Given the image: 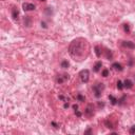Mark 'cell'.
<instances>
[{
	"mask_svg": "<svg viewBox=\"0 0 135 135\" xmlns=\"http://www.w3.org/2000/svg\"><path fill=\"white\" fill-rule=\"evenodd\" d=\"M75 114H76V115H77V116H78V117H80V116H81V113H80V112H79V111H78V110H76V111H75Z\"/></svg>",
	"mask_w": 135,
	"mask_h": 135,
	"instance_id": "obj_22",
	"label": "cell"
},
{
	"mask_svg": "<svg viewBox=\"0 0 135 135\" xmlns=\"http://www.w3.org/2000/svg\"><path fill=\"white\" fill-rule=\"evenodd\" d=\"M105 90V84L104 83H96L93 86V92L96 98H99L101 96V92Z\"/></svg>",
	"mask_w": 135,
	"mask_h": 135,
	"instance_id": "obj_2",
	"label": "cell"
},
{
	"mask_svg": "<svg viewBox=\"0 0 135 135\" xmlns=\"http://www.w3.org/2000/svg\"><path fill=\"white\" fill-rule=\"evenodd\" d=\"M108 75H109V71H108V70H104V71H102V76H104V77H107Z\"/></svg>",
	"mask_w": 135,
	"mask_h": 135,
	"instance_id": "obj_21",
	"label": "cell"
},
{
	"mask_svg": "<svg viewBox=\"0 0 135 135\" xmlns=\"http://www.w3.org/2000/svg\"><path fill=\"white\" fill-rule=\"evenodd\" d=\"M106 56H107V59H112V53H111L109 50H107V55H106Z\"/></svg>",
	"mask_w": 135,
	"mask_h": 135,
	"instance_id": "obj_18",
	"label": "cell"
},
{
	"mask_svg": "<svg viewBox=\"0 0 135 135\" xmlns=\"http://www.w3.org/2000/svg\"><path fill=\"white\" fill-rule=\"evenodd\" d=\"M89 76H90V72H89V70H87V69L81 70L80 72H79V77H80L82 82H88L89 81Z\"/></svg>",
	"mask_w": 135,
	"mask_h": 135,
	"instance_id": "obj_3",
	"label": "cell"
},
{
	"mask_svg": "<svg viewBox=\"0 0 135 135\" xmlns=\"http://www.w3.org/2000/svg\"><path fill=\"white\" fill-rule=\"evenodd\" d=\"M112 68L114 69L115 71H123V67H121V65L120 63H118V62H115V63H113L112 65Z\"/></svg>",
	"mask_w": 135,
	"mask_h": 135,
	"instance_id": "obj_10",
	"label": "cell"
},
{
	"mask_svg": "<svg viewBox=\"0 0 135 135\" xmlns=\"http://www.w3.org/2000/svg\"><path fill=\"white\" fill-rule=\"evenodd\" d=\"M123 46L128 49H135V43L132 41H123Z\"/></svg>",
	"mask_w": 135,
	"mask_h": 135,
	"instance_id": "obj_6",
	"label": "cell"
},
{
	"mask_svg": "<svg viewBox=\"0 0 135 135\" xmlns=\"http://www.w3.org/2000/svg\"><path fill=\"white\" fill-rule=\"evenodd\" d=\"M93 114H94L93 105H89L86 109V115L88 116V117H91V116H93Z\"/></svg>",
	"mask_w": 135,
	"mask_h": 135,
	"instance_id": "obj_4",
	"label": "cell"
},
{
	"mask_svg": "<svg viewBox=\"0 0 135 135\" xmlns=\"http://www.w3.org/2000/svg\"><path fill=\"white\" fill-rule=\"evenodd\" d=\"M109 99H110V101H111V104H112V105H116V104H117V99H116L113 95H109Z\"/></svg>",
	"mask_w": 135,
	"mask_h": 135,
	"instance_id": "obj_12",
	"label": "cell"
},
{
	"mask_svg": "<svg viewBox=\"0 0 135 135\" xmlns=\"http://www.w3.org/2000/svg\"><path fill=\"white\" fill-rule=\"evenodd\" d=\"M69 65H70V63H69L67 60H63V61L61 62V68L62 69H68Z\"/></svg>",
	"mask_w": 135,
	"mask_h": 135,
	"instance_id": "obj_13",
	"label": "cell"
},
{
	"mask_svg": "<svg viewBox=\"0 0 135 135\" xmlns=\"http://www.w3.org/2000/svg\"><path fill=\"white\" fill-rule=\"evenodd\" d=\"M133 87V82L130 80V79H126L125 82H123V88H127V89H131Z\"/></svg>",
	"mask_w": 135,
	"mask_h": 135,
	"instance_id": "obj_8",
	"label": "cell"
},
{
	"mask_svg": "<svg viewBox=\"0 0 135 135\" xmlns=\"http://www.w3.org/2000/svg\"><path fill=\"white\" fill-rule=\"evenodd\" d=\"M90 133H92V130H91V129H88V130L84 132V134H90Z\"/></svg>",
	"mask_w": 135,
	"mask_h": 135,
	"instance_id": "obj_24",
	"label": "cell"
},
{
	"mask_svg": "<svg viewBox=\"0 0 135 135\" xmlns=\"http://www.w3.org/2000/svg\"><path fill=\"white\" fill-rule=\"evenodd\" d=\"M41 1H46V0H41Z\"/></svg>",
	"mask_w": 135,
	"mask_h": 135,
	"instance_id": "obj_28",
	"label": "cell"
},
{
	"mask_svg": "<svg viewBox=\"0 0 135 135\" xmlns=\"http://www.w3.org/2000/svg\"><path fill=\"white\" fill-rule=\"evenodd\" d=\"M41 26H43V28L46 29V28H47V24H46V23H44V22H41Z\"/></svg>",
	"mask_w": 135,
	"mask_h": 135,
	"instance_id": "obj_27",
	"label": "cell"
},
{
	"mask_svg": "<svg viewBox=\"0 0 135 135\" xmlns=\"http://www.w3.org/2000/svg\"><path fill=\"white\" fill-rule=\"evenodd\" d=\"M117 89H118V90H123V83L121 82L120 80L117 81Z\"/></svg>",
	"mask_w": 135,
	"mask_h": 135,
	"instance_id": "obj_16",
	"label": "cell"
},
{
	"mask_svg": "<svg viewBox=\"0 0 135 135\" xmlns=\"http://www.w3.org/2000/svg\"><path fill=\"white\" fill-rule=\"evenodd\" d=\"M63 108H65V109H68V108H69V104H67V102H65V106H63Z\"/></svg>",
	"mask_w": 135,
	"mask_h": 135,
	"instance_id": "obj_26",
	"label": "cell"
},
{
	"mask_svg": "<svg viewBox=\"0 0 135 135\" xmlns=\"http://www.w3.org/2000/svg\"><path fill=\"white\" fill-rule=\"evenodd\" d=\"M22 7L24 11H34L35 10V5L32 4V3H23Z\"/></svg>",
	"mask_w": 135,
	"mask_h": 135,
	"instance_id": "obj_5",
	"label": "cell"
},
{
	"mask_svg": "<svg viewBox=\"0 0 135 135\" xmlns=\"http://www.w3.org/2000/svg\"><path fill=\"white\" fill-rule=\"evenodd\" d=\"M101 67H102L101 61H97L96 63H95V65H94V72H98Z\"/></svg>",
	"mask_w": 135,
	"mask_h": 135,
	"instance_id": "obj_11",
	"label": "cell"
},
{
	"mask_svg": "<svg viewBox=\"0 0 135 135\" xmlns=\"http://www.w3.org/2000/svg\"><path fill=\"white\" fill-rule=\"evenodd\" d=\"M77 100L78 101H84V100H86V97L82 96L81 94H78L77 95Z\"/></svg>",
	"mask_w": 135,
	"mask_h": 135,
	"instance_id": "obj_15",
	"label": "cell"
},
{
	"mask_svg": "<svg viewBox=\"0 0 135 135\" xmlns=\"http://www.w3.org/2000/svg\"><path fill=\"white\" fill-rule=\"evenodd\" d=\"M94 50H95V53H96V56H97V57H100V56H101V53H100L99 47H95Z\"/></svg>",
	"mask_w": 135,
	"mask_h": 135,
	"instance_id": "obj_14",
	"label": "cell"
},
{
	"mask_svg": "<svg viewBox=\"0 0 135 135\" xmlns=\"http://www.w3.org/2000/svg\"><path fill=\"white\" fill-rule=\"evenodd\" d=\"M123 30H125V32H127V33H130V28H129L128 24H123Z\"/></svg>",
	"mask_w": 135,
	"mask_h": 135,
	"instance_id": "obj_19",
	"label": "cell"
},
{
	"mask_svg": "<svg viewBox=\"0 0 135 135\" xmlns=\"http://www.w3.org/2000/svg\"><path fill=\"white\" fill-rule=\"evenodd\" d=\"M73 109L75 110V111L78 110V106H77V105H73Z\"/></svg>",
	"mask_w": 135,
	"mask_h": 135,
	"instance_id": "obj_25",
	"label": "cell"
},
{
	"mask_svg": "<svg viewBox=\"0 0 135 135\" xmlns=\"http://www.w3.org/2000/svg\"><path fill=\"white\" fill-rule=\"evenodd\" d=\"M129 132H130V134H135V126H132L130 128V130H129Z\"/></svg>",
	"mask_w": 135,
	"mask_h": 135,
	"instance_id": "obj_20",
	"label": "cell"
},
{
	"mask_svg": "<svg viewBox=\"0 0 135 135\" xmlns=\"http://www.w3.org/2000/svg\"><path fill=\"white\" fill-rule=\"evenodd\" d=\"M70 77H69V74H65V75H62V76H59V77L57 78V82H59V83H62L65 80H67V79H69Z\"/></svg>",
	"mask_w": 135,
	"mask_h": 135,
	"instance_id": "obj_7",
	"label": "cell"
},
{
	"mask_svg": "<svg viewBox=\"0 0 135 135\" xmlns=\"http://www.w3.org/2000/svg\"><path fill=\"white\" fill-rule=\"evenodd\" d=\"M87 50H88L87 41L81 38L73 40L69 47V52H70L71 56L75 58H81L84 55V51H87Z\"/></svg>",
	"mask_w": 135,
	"mask_h": 135,
	"instance_id": "obj_1",
	"label": "cell"
},
{
	"mask_svg": "<svg viewBox=\"0 0 135 135\" xmlns=\"http://www.w3.org/2000/svg\"><path fill=\"white\" fill-rule=\"evenodd\" d=\"M52 126H54V128H56V129L58 128V125L55 123V121H52Z\"/></svg>",
	"mask_w": 135,
	"mask_h": 135,
	"instance_id": "obj_23",
	"label": "cell"
},
{
	"mask_svg": "<svg viewBox=\"0 0 135 135\" xmlns=\"http://www.w3.org/2000/svg\"><path fill=\"white\" fill-rule=\"evenodd\" d=\"M105 123H106V126H107V128H109V129H113V128H114L112 123H109V120H106V121H105Z\"/></svg>",
	"mask_w": 135,
	"mask_h": 135,
	"instance_id": "obj_17",
	"label": "cell"
},
{
	"mask_svg": "<svg viewBox=\"0 0 135 135\" xmlns=\"http://www.w3.org/2000/svg\"><path fill=\"white\" fill-rule=\"evenodd\" d=\"M18 15H19V12H18V10L17 9H13L12 10V17H13V19L14 20H17L18 19Z\"/></svg>",
	"mask_w": 135,
	"mask_h": 135,
	"instance_id": "obj_9",
	"label": "cell"
}]
</instances>
